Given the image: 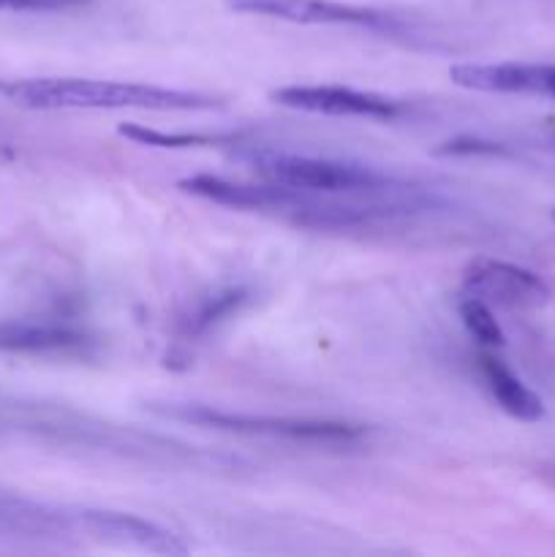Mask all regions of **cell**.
I'll return each instance as SVG.
<instances>
[{
  "mask_svg": "<svg viewBox=\"0 0 555 557\" xmlns=\"http://www.w3.org/2000/svg\"><path fill=\"white\" fill-rule=\"evenodd\" d=\"M0 98L33 112L60 109H150V112H210L221 109L215 96L139 82L79 79V76H33L0 82Z\"/></svg>",
  "mask_w": 555,
  "mask_h": 557,
  "instance_id": "cell-1",
  "label": "cell"
},
{
  "mask_svg": "<svg viewBox=\"0 0 555 557\" xmlns=\"http://www.w3.org/2000/svg\"><path fill=\"white\" fill-rule=\"evenodd\" d=\"M150 408L156 413H161V417L199 424V428H215L243 435H264V438H283L294 441V444L346 446L365 435V430L359 424L326 422V419L264 417V413L226 411V408L201 406V403H152Z\"/></svg>",
  "mask_w": 555,
  "mask_h": 557,
  "instance_id": "cell-2",
  "label": "cell"
},
{
  "mask_svg": "<svg viewBox=\"0 0 555 557\" xmlns=\"http://www.w3.org/2000/svg\"><path fill=\"white\" fill-rule=\"evenodd\" d=\"M245 158L254 163V169L267 183L305 190V194L368 196L400 188L392 177L370 166H359V163L326 161V158L275 150H248Z\"/></svg>",
  "mask_w": 555,
  "mask_h": 557,
  "instance_id": "cell-3",
  "label": "cell"
},
{
  "mask_svg": "<svg viewBox=\"0 0 555 557\" xmlns=\"http://www.w3.org/2000/svg\"><path fill=\"white\" fill-rule=\"evenodd\" d=\"M239 14L294 22V25H354L373 30H395L397 20L386 11L341 0H226Z\"/></svg>",
  "mask_w": 555,
  "mask_h": 557,
  "instance_id": "cell-4",
  "label": "cell"
},
{
  "mask_svg": "<svg viewBox=\"0 0 555 557\" xmlns=\"http://www.w3.org/2000/svg\"><path fill=\"white\" fill-rule=\"evenodd\" d=\"M462 286L471 297L511 310H533L550 302L553 292L542 275L498 259H473L462 272Z\"/></svg>",
  "mask_w": 555,
  "mask_h": 557,
  "instance_id": "cell-5",
  "label": "cell"
},
{
  "mask_svg": "<svg viewBox=\"0 0 555 557\" xmlns=\"http://www.w3.org/2000/svg\"><path fill=\"white\" fill-rule=\"evenodd\" d=\"M270 98L286 109L326 114V117L392 120L403 112L400 103L392 98L341 85H288L272 90Z\"/></svg>",
  "mask_w": 555,
  "mask_h": 557,
  "instance_id": "cell-6",
  "label": "cell"
},
{
  "mask_svg": "<svg viewBox=\"0 0 555 557\" xmlns=\"http://www.w3.org/2000/svg\"><path fill=\"white\" fill-rule=\"evenodd\" d=\"M449 79L477 92L555 98V63H460Z\"/></svg>",
  "mask_w": 555,
  "mask_h": 557,
  "instance_id": "cell-7",
  "label": "cell"
},
{
  "mask_svg": "<svg viewBox=\"0 0 555 557\" xmlns=\"http://www.w3.org/2000/svg\"><path fill=\"white\" fill-rule=\"evenodd\" d=\"M69 533H85L82 509L0 495V536L3 539H60Z\"/></svg>",
  "mask_w": 555,
  "mask_h": 557,
  "instance_id": "cell-8",
  "label": "cell"
},
{
  "mask_svg": "<svg viewBox=\"0 0 555 557\" xmlns=\"http://www.w3.org/2000/svg\"><path fill=\"white\" fill-rule=\"evenodd\" d=\"M82 522H85V533L98 539H112L120 544H134L139 549H150V553L161 555H185L188 547L180 542L166 528L156 525L150 520H141L136 515H125V511H109V509H82Z\"/></svg>",
  "mask_w": 555,
  "mask_h": 557,
  "instance_id": "cell-9",
  "label": "cell"
},
{
  "mask_svg": "<svg viewBox=\"0 0 555 557\" xmlns=\"http://www.w3.org/2000/svg\"><path fill=\"white\" fill-rule=\"evenodd\" d=\"M479 373H482L484 384H488L490 395L498 403L501 411L509 413L511 419H520V422H542V397H539L531 386L522 384L501 359L482 354V357H479Z\"/></svg>",
  "mask_w": 555,
  "mask_h": 557,
  "instance_id": "cell-10",
  "label": "cell"
},
{
  "mask_svg": "<svg viewBox=\"0 0 555 557\" xmlns=\"http://www.w3.org/2000/svg\"><path fill=\"white\" fill-rule=\"evenodd\" d=\"M85 346V335L65 326H44V324H22L9 321L0 324V351H76Z\"/></svg>",
  "mask_w": 555,
  "mask_h": 557,
  "instance_id": "cell-11",
  "label": "cell"
},
{
  "mask_svg": "<svg viewBox=\"0 0 555 557\" xmlns=\"http://www.w3.org/2000/svg\"><path fill=\"white\" fill-rule=\"evenodd\" d=\"M457 310H460L462 326L468 330V335L477 337L482 346H506L504 330H501L498 319H495L493 310H490V305L484 302V299L466 294V297L460 299V305H457Z\"/></svg>",
  "mask_w": 555,
  "mask_h": 557,
  "instance_id": "cell-12",
  "label": "cell"
},
{
  "mask_svg": "<svg viewBox=\"0 0 555 557\" xmlns=\"http://www.w3.org/2000/svg\"><path fill=\"white\" fill-rule=\"evenodd\" d=\"M120 134L139 141V145H152V147H201V145H215L218 141V139H210V136L166 134V131L141 128V125H120Z\"/></svg>",
  "mask_w": 555,
  "mask_h": 557,
  "instance_id": "cell-13",
  "label": "cell"
},
{
  "mask_svg": "<svg viewBox=\"0 0 555 557\" xmlns=\"http://www.w3.org/2000/svg\"><path fill=\"white\" fill-rule=\"evenodd\" d=\"M243 299V292H226V294H218V297H212V302H207L205 308L196 313L194 319V326L196 330H205V326L215 324L218 319H223V315L229 313L232 308H237V302Z\"/></svg>",
  "mask_w": 555,
  "mask_h": 557,
  "instance_id": "cell-14",
  "label": "cell"
},
{
  "mask_svg": "<svg viewBox=\"0 0 555 557\" xmlns=\"http://www.w3.org/2000/svg\"><path fill=\"white\" fill-rule=\"evenodd\" d=\"M90 0H0V11H74Z\"/></svg>",
  "mask_w": 555,
  "mask_h": 557,
  "instance_id": "cell-15",
  "label": "cell"
},
{
  "mask_svg": "<svg viewBox=\"0 0 555 557\" xmlns=\"http://www.w3.org/2000/svg\"><path fill=\"white\" fill-rule=\"evenodd\" d=\"M441 152H490V156H501L504 147L493 145V141H449Z\"/></svg>",
  "mask_w": 555,
  "mask_h": 557,
  "instance_id": "cell-16",
  "label": "cell"
},
{
  "mask_svg": "<svg viewBox=\"0 0 555 557\" xmlns=\"http://www.w3.org/2000/svg\"><path fill=\"white\" fill-rule=\"evenodd\" d=\"M553 218H555V210H553Z\"/></svg>",
  "mask_w": 555,
  "mask_h": 557,
  "instance_id": "cell-17",
  "label": "cell"
}]
</instances>
